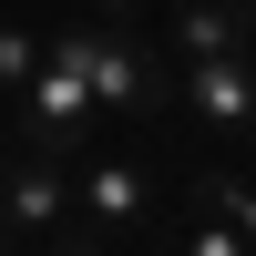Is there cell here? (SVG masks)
Returning a JSON list of instances; mask_svg holds the SVG:
<instances>
[{
  "instance_id": "7c38bea8",
  "label": "cell",
  "mask_w": 256,
  "mask_h": 256,
  "mask_svg": "<svg viewBox=\"0 0 256 256\" xmlns=\"http://www.w3.org/2000/svg\"><path fill=\"white\" fill-rule=\"evenodd\" d=\"M0 256H10V246H0Z\"/></svg>"
},
{
  "instance_id": "6da1fadb",
  "label": "cell",
  "mask_w": 256,
  "mask_h": 256,
  "mask_svg": "<svg viewBox=\"0 0 256 256\" xmlns=\"http://www.w3.org/2000/svg\"><path fill=\"white\" fill-rule=\"evenodd\" d=\"M52 52L82 72L92 113L144 123V113H164V102H174V82H164V62L144 52V31H134V20H62V31H52Z\"/></svg>"
},
{
  "instance_id": "30bf717a",
  "label": "cell",
  "mask_w": 256,
  "mask_h": 256,
  "mask_svg": "<svg viewBox=\"0 0 256 256\" xmlns=\"http://www.w3.org/2000/svg\"><path fill=\"white\" fill-rule=\"evenodd\" d=\"M92 20H134L144 31V0H92Z\"/></svg>"
},
{
  "instance_id": "9c48e42d",
  "label": "cell",
  "mask_w": 256,
  "mask_h": 256,
  "mask_svg": "<svg viewBox=\"0 0 256 256\" xmlns=\"http://www.w3.org/2000/svg\"><path fill=\"white\" fill-rule=\"evenodd\" d=\"M184 256H256V246H246L236 226L216 216V205H205V226H195V236H184Z\"/></svg>"
},
{
  "instance_id": "277c9868",
  "label": "cell",
  "mask_w": 256,
  "mask_h": 256,
  "mask_svg": "<svg viewBox=\"0 0 256 256\" xmlns=\"http://www.w3.org/2000/svg\"><path fill=\"white\" fill-rule=\"evenodd\" d=\"M62 216H72L62 154H20V164H0V236H52Z\"/></svg>"
},
{
  "instance_id": "3957f363",
  "label": "cell",
  "mask_w": 256,
  "mask_h": 256,
  "mask_svg": "<svg viewBox=\"0 0 256 256\" xmlns=\"http://www.w3.org/2000/svg\"><path fill=\"white\" fill-rule=\"evenodd\" d=\"M174 102L195 123H216V134H246V123H256V41H246V52H216V62H184Z\"/></svg>"
},
{
  "instance_id": "ba28073f",
  "label": "cell",
  "mask_w": 256,
  "mask_h": 256,
  "mask_svg": "<svg viewBox=\"0 0 256 256\" xmlns=\"http://www.w3.org/2000/svg\"><path fill=\"white\" fill-rule=\"evenodd\" d=\"M41 52H52V41H31V31L10 20V31H0V92H20V82L41 72Z\"/></svg>"
},
{
  "instance_id": "52a82bcc",
  "label": "cell",
  "mask_w": 256,
  "mask_h": 256,
  "mask_svg": "<svg viewBox=\"0 0 256 256\" xmlns=\"http://www.w3.org/2000/svg\"><path fill=\"white\" fill-rule=\"evenodd\" d=\"M195 195H205V205H216V216H226V226H236V236L256 246V184H246V174H205Z\"/></svg>"
},
{
  "instance_id": "8992f818",
  "label": "cell",
  "mask_w": 256,
  "mask_h": 256,
  "mask_svg": "<svg viewBox=\"0 0 256 256\" xmlns=\"http://www.w3.org/2000/svg\"><path fill=\"white\" fill-rule=\"evenodd\" d=\"M144 195H154V184H144V164H92V174L72 184V205H82L92 226H134Z\"/></svg>"
},
{
  "instance_id": "7a4b0ae2",
  "label": "cell",
  "mask_w": 256,
  "mask_h": 256,
  "mask_svg": "<svg viewBox=\"0 0 256 256\" xmlns=\"http://www.w3.org/2000/svg\"><path fill=\"white\" fill-rule=\"evenodd\" d=\"M10 102H20V123H31V154H72L82 123H92V92H82V72H72L62 52H41V72L20 82Z\"/></svg>"
},
{
  "instance_id": "5b68a950",
  "label": "cell",
  "mask_w": 256,
  "mask_h": 256,
  "mask_svg": "<svg viewBox=\"0 0 256 256\" xmlns=\"http://www.w3.org/2000/svg\"><path fill=\"white\" fill-rule=\"evenodd\" d=\"M256 41V0H174V52L184 62H216Z\"/></svg>"
},
{
  "instance_id": "8fae6325",
  "label": "cell",
  "mask_w": 256,
  "mask_h": 256,
  "mask_svg": "<svg viewBox=\"0 0 256 256\" xmlns=\"http://www.w3.org/2000/svg\"><path fill=\"white\" fill-rule=\"evenodd\" d=\"M52 256H102V236H62V246H52Z\"/></svg>"
}]
</instances>
